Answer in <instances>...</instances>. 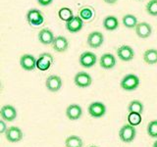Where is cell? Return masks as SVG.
Returning <instances> with one entry per match:
<instances>
[{
	"label": "cell",
	"instance_id": "9c48e42d",
	"mask_svg": "<svg viewBox=\"0 0 157 147\" xmlns=\"http://www.w3.org/2000/svg\"><path fill=\"white\" fill-rule=\"evenodd\" d=\"M20 65L26 71H33L36 68V59L31 54H24L20 58Z\"/></svg>",
	"mask_w": 157,
	"mask_h": 147
},
{
	"label": "cell",
	"instance_id": "83f0119b",
	"mask_svg": "<svg viewBox=\"0 0 157 147\" xmlns=\"http://www.w3.org/2000/svg\"><path fill=\"white\" fill-rule=\"evenodd\" d=\"M93 15H94V13H93L92 9L90 7H85L80 11V17L82 20H85V21H90L93 17Z\"/></svg>",
	"mask_w": 157,
	"mask_h": 147
},
{
	"label": "cell",
	"instance_id": "ac0fdd59",
	"mask_svg": "<svg viewBox=\"0 0 157 147\" xmlns=\"http://www.w3.org/2000/svg\"><path fill=\"white\" fill-rule=\"evenodd\" d=\"M69 46V42H68V39L64 36H56L54 38V40L52 42V48L54 49L55 51L57 52H64L66 51L68 49Z\"/></svg>",
	"mask_w": 157,
	"mask_h": 147
},
{
	"label": "cell",
	"instance_id": "836d02e7",
	"mask_svg": "<svg viewBox=\"0 0 157 147\" xmlns=\"http://www.w3.org/2000/svg\"><path fill=\"white\" fill-rule=\"evenodd\" d=\"M88 147H98V146H95V145H90V146H88Z\"/></svg>",
	"mask_w": 157,
	"mask_h": 147
},
{
	"label": "cell",
	"instance_id": "4fadbf2b",
	"mask_svg": "<svg viewBox=\"0 0 157 147\" xmlns=\"http://www.w3.org/2000/svg\"><path fill=\"white\" fill-rule=\"evenodd\" d=\"M27 20L31 24L39 26V24H41L43 23V16L39 10L32 9L27 14Z\"/></svg>",
	"mask_w": 157,
	"mask_h": 147
},
{
	"label": "cell",
	"instance_id": "d4e9b609",
	"mask_svg": "<svg viewBox=\"0 0 157 147\" xmlns=\"http://www.w3.org/2000/svg\"><path fill=\"white\" fill-rule=\"evenodd\" d=\"M58 15H59V18H60L62 21H65L66 23L69 22L70 20H72L74 18V15H73L72 10L67 8V7L61 8L60 10H59Z\"/></svg>",
	"mask_w": 157,
	"mask_h": 147
},
{
	"label": "cell",
	"instance_id": "1f68e13d",
	"mask_svg": "<svg viewBox=\"0 0 157 147\" xmlns=\"http://www.w3.org/2000/svg\"><path fill=\"white\" fill-rule=\"evenodd\" d=\"M103 1L108 3V4H114V3H116L118 1V0H103Z\"/></svg>",
	"mask_w": 157,
	"mask_h": 147
},
{
	"label": "cell",
	"instance_id": "277c9868",
	"mask_svg": "<svg viewBox=\"0 0 157 147\" xmlns=\"http://www.w3.org/2000/svg\"><path fill=\"white\" fill-rule=\"evenodd\" d=\"M87 111L92 118H101L106 113V106L101 102H92L88 106Z\"/></svg>",
	"mask_w": 157,
	"mask_h": 147
},
{
	"label": "cell",
	"instance_id": "9a60e30c",
	"mask_svg": "<svg viewBox=\"0 0 157 147\" xmlns=\"http://www.w3.org/2000/svg\"><path fill=\"white\" fill-rule=\"evenodd\" d=\"M99 64L103 69L110 70V69H113L116 66V58L113 54L105 53L100 57Z\"/></svg>",
	"mask_w": 157,
	"mask_h": 147
},
{
	"label": "cell",
	"instance_id": "f1b7e54d",
	"mask_svg": "<svg viewBox=\"0 0 157 147\" xmlns=\"http://www.w3.org/2000/svg\"><path fill=\"white\" fill-rule=\"evenodd\" d=\"M146 11L151 16H157V0H150L147 3Z\"/></svg>",
	"mask_w": 157,
	"mask_h": 147
},
{
	"label": "cell",
	"instance_id": "7402d4cb",
	"mask_svg": "<svg viewBox=\"0 0 157 147\" xmlns=\"http://www.w3.org/2000/svg\"><path fill=\"white\" fill-rule=\"evenodd\" d=\"M83 142L80 136L77 135H71L68 136L65 140V146L66 147H82Z\"/></svg>",
	"mask_w": 157,
	"mask_h": 147
},
{
	"label": "cell",
	"instance_id": "8fae6325",
	"mask_svg": "<svg viewBox=\"0 0 157 147\" xmlns=\"http://www.w3.org/2000/svg\"><path fill=\"white\" fill-rule=\"evenodd\" d=\"M1 118L6 122H13L17 118V110L12 105H4L0 110Z\"/></svg>",
	"mask_w": 157,
	"mask_h": 147
},
{
	"label": "cell",
	"instance_id": "2e32d148",
	"mask_svg": "<svg viewBox=\"0 0 157 147\" xmlns=\"http://www.w3.org/2000/svg\"><path fill=\"white\" fill-rule=\"evenodd\" d=\"M152 32V28L149 24H147L145 22L139 23L136 27V36L140 38H147L149 37Z\"/></svg>",
	"mask_w": 157,
	"mask_h": 147
},
{
	"label": "cell",
	"instance_id": "d6986e66",
	"mask_svg": "<svg viewBox=\"0 0 157 147\" xmlns=\"http://www.w3.org/2000/svg\"><path fill=\"white\" fill-rule=\"evenodd\" d=\"M54 38H55L54 37V34L49 28H42L38 32V40L40 43L44 44V45L52 44Z\"/></svg>",
	"mask_w": 157,
	"mask_h": 147
},
{
	"label": "cell",
	"instance_id": "5b68a950",
	"mask_svg": "<svg viewBox=\"0 0 157 147\" xmlns=\"http://www.w3.org/2000/svg\"><path fill=\"white\" fill-rule=\"evenodd\" d=\"M74 81H75V85L77 86L86 88L91 85L92 78L90 74H87L86 72H80L75 76V77H74Z\"/></svg>",
	"mask_w": 157,
	"mask_h": 147
},
{
	"label": "cell",
	"instance_id": "3957f363",
	"mask_svg": "<svg viewBox=\"0 0 157 147\" xmlns=\"http://www.w3.org/2000/svg\"><path fill=\"white\" fill-rule=\"evenodd\" d=\"M53 56L49 53H42L36 60V68L39 71H47L53 64Z\"/></svg>",
	"mask_w": 157,
	"mask_h": 147
},
{
	"label": "cell",
	"instance_id": "ba28073f",
	"mask_svg": "<svg viewBox=\"0 0 157 147\" xmlns=\"http://www.w3.org/2000/svg\"><path fill=\"white\" fill-rule=\"evenodd\" d=\"M117 55L120 60L129 62L134 59L135 52H134V49L129 45H121L117 49Z\"/></svg>",
	"mask_w": 157,
	"mask_h": 147
},
{
	"label": "cell",
	"instance_id": "cb8c5ba5",
	"mask_svg": "<svg viewBox=\"0 0 157 147\" xmlns=\"http://www.w3.org/2000/svg\"><path fill=\"white\" fill-rule=\"evenodd\" d=\"M128 111L129 113H140L141 114L144 112V104L139 100H134L128 106Z\"/></svg>",
	"mask_w": 157,
	"mask_h": 147
},
{
	"label": "cell",
	"instance_id": "4dcf8cb0",
	"mask_svg": "<svg viewBox=\"0 0 157 147\" xmlns=\"http://www.w3.org/2000/svg\"><path fill=\"white\" fill-rule=\"evenodd\" d=\"M53 0H37V2L41 5V6H47L52 3Z\"/></svg>",
	"mask_w": 157,
	"mask_h": 147
},
{
	"label": "cell",
	"instance_id": "30bf717a",
	"mask_svg": "<svg viewBox=\"0 0 157 147\" xmlns=\"http://www.w3.org/2000/svg\"><path fill=\"white\" fill-rule=\"evenodd\" d=\"M104 41V36L100 32H92L87 36V45L91 48H98Z\"/></svg>",
	"mask_w": 157,
	"mask_h": 147
},
{
	"label": "cell",
	"instance_id": "6da1fadb",
	"mask_svg": "<svg viewBox=\"0 0 157 147\" xmlns=\"http://www.w3.org/2000/svg\"><path fill=\"white\" fill-rule=\"evenodd\" d=\"M121 88L126 91H132L136 89L140 85V78L134 74H129V75L125 76L121 81Z\"/></svg>",
	"mask_w": 157,
	"mask_h": 147
},
{
	"label": "cell",
	"instance_id": "52a82bcc",
	"mask_svg": "<svg viewBox=\"0 0 157 147\" xmlns=\"http://www.w3.org/2000/svg\"><path fill=\"white\" fill-rule=\"evenodd\" d=\"M46 88L51 92H57L61 89L62 87V80L59 76L51 75L49 76L45 81Z\"/></svg>",
	"mask_w": 157,
	"mask_h": 147
},
{
	"label": "cell",
	"instance_id": "ffe728a7",
	"mask_svg": "<svg viewBox=\"0 0 157 147\" xmlns=\"http://www.w3.org/2000/svg\"><path fill=\"white\" fill-rule=\"evenodd\" d=\"M103 27L107 31H115L119 27L118 19L114 16H108L103 21Z\"/></svg>",
	"mask_w": 157,
	"mask_h": 147
},
{
	"label": "cell",
	"instance_id": "7a4b0ae2",
	"mask_svg": "<svg viewBox=\"0 0 157 147\" xmlns=\"http://www.w3.org/2000/svg\"><path fill=\"white\" fill-rule=\"evenodd\" d=\"M136 134V130L135 129V126H132L131 125H125L121 127V130H119V137L120 139L125 142V143H130L132 140L135 139Z\"/></svg>",
	"mask_w": 157,
	"mask_h": 147
},
{
	"label": "cell",
	"instance_id": "f546056e",
	"mask_svg": "<svg viewBox=\"0 0 157 147\" xmlns=\"http://www.w3.org/2000/svg\"><path fill=\"white\" fill-rule=\"evenodd\" d=\"M7 129H8V127H7L6 124H5L4 120L0 121V132H1V134H5L6 130H7Z\"/></svg>",
	"mask_w": 157,
	"mask_h": 147
},
{
	"label": "cell",
	"instance_id": "484cf974",
	"mask_svg": "<svg viewBox=\"0 0 157 147\" xmlns=\"http://www.w3.org/2000/svg\"><path fill=\"white\" fill-rule=\"evenodd\" d=\"M142 121L141 114L140 113H129V116H128V122H129V125L136 126H139Z\"/></svg>",
	"mask_w": 157,
	"mask_h": 147
},
{
	"label": "cell",
	"instance_id": "4316f807",
	"mask_svg": "<svg viewBox=\"0 0 157 147\" xmlns=\"http://www.w3.org/2000/svg\"><path fill=\"white\" fill-rule=\"evenodd\" d=\"M147 134L152 138H157V120L151 121L147 125Z\"/></svg>",
	"mask_w": 157,
	"mask_h": 147
},
{
	"label": "cell",
	"instance_id": "d6a6232c",
	"mask_svg": "<svg viewBox=\"0 0 157 147\" xmlns=\"http://www.w3.org/2000/svg\"><path fill=\"white\" fill-rule=\"evenodd\" d=\"M152 147H157V140H156V141H154L153 146H152Z\"/></svg>",
	"mask_w": 157,
	"mask_h": 147
},
{
	"label": "cell",
	"instance_id": "e0dca14e",
	"mask_svg": "<svg viewBox=\"0 0 157 147\" xmlns=\"http://www.w3.org/2000/svg\"><path fill=\"white\" fill-rule=\"evenodd\" d=\"M82 24H83V20L80 16H76L66 23V28L70 32L75 33L81 31L82 28Z\"/></svg>",
	"mask_w": 157,
	"mask_h": 147
},
{
	"label": "cell",
	"instance_id": "44dd1931",
	"mask_svg": "<svg viewBox=\"0 0 157 147\" xmlns=\"http://www.w3.org/2000/svg\"><path fill=\"white\" fill-rule=\"evenodd\" d=\"M144 60L148 65H153L157 63V50L156 49H148L144 53Z\"/></svg>",
	"mask_w": 157,
	"mask_h": 147
},
{
	"label": "cell",
	"instance_id": "603a6c76",
	"mask_svg": "<svg viewBox=\"0 0 157 147\" xmlns=\"http://www.w3.org/2000/svg\"><path fill=\"white\" fill-rule=\"evenodd\" d=\"M123 24L128 28H134L136 27L137 24V19L136 17H135L134 15H131V14H128L126 16L123 17Z\"/></svg>",
	"mask_w": 157,
	"mask_h": 147
},
{
	"label": "cell",
	"instance_id": "5bb4252c",
	"mask_svg": "<svg viewBox=\"0 0 157 147\" xmlns=\"http://www.w3.org/2000/svg\"><path fill=\"white\" fill-rule=\"evenodd\" d=\"M82 109L78 104H72L70 106H68V108L66 109V116L71 121L78 120L82 117Z\"/></svg>",
	"mask_w": 157,
	"mask_h": 147
},
{
	"label": "cell",
	"instance_id": "7c38bea8",
	"mask_svg": "<svg viewBox=\"0 0 157 147\" xmlns=\"http://www.w3.org/2000/svg\"><path fill=\"white\" fill-rule=\"evenodd\" d=\"M97 61L96 55L92 52H83L80 56V64L83 68H91Z\"/></svg>",
	"mask_w": 157,
	"mask_h": 147
},
{
	"label": "cell",
	"instance_id": "8992f818",
	"mask_svg": "<svg viewBox=\"0 0 157 147\" xmlns=\"http://www.w3.org/2000/svg\"><path fill=\"white\" fill-rule=\"evenodd\" d=\"M5 136H6V139L9 142H19L21 141L23 138V131L18 126H10L7 129L6 132H5Z\"/></svg>",
	"mask_w": 157,
	"mask_h": 147
}]
</instances>
